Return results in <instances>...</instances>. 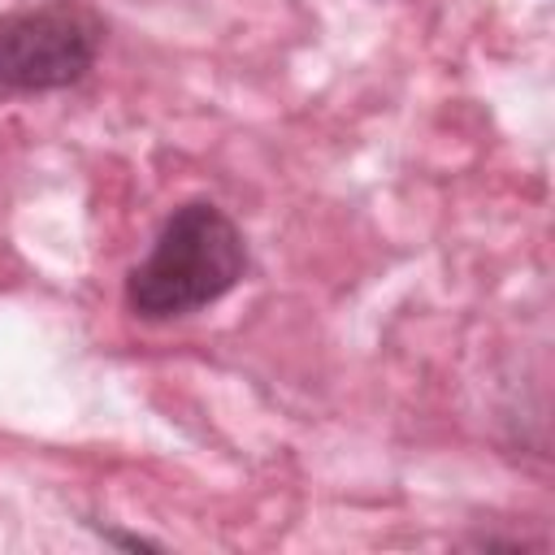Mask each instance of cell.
I'll list each match as a JSON object with an SVG mask.
<instances>
[{
	"mask_svg": "<svg viewBox=\"0 0 555 555\" xmlns=\"http://www.w3.org/2000/svg\"><path fill=\"white\" fill-rule=\"evenodd\" d=\"M104 43L100 17L78 0H39L0 13V91H61L87 78Z\"/></svg>",
	"mask_w": 555,
	"mask_h": 555,
	"instance_id": "obj_2",
	"label": "cell"
},
{
	"mask_svg": "<svg viewBox=\"0 0 555 555\" xmlns=\"http://www.w3.org/2000/svg\"><path fill=\"white\" fill-rule=\"evenodd\" d=\"M247 269L238 225L208 199L165 217L147 256L126 278V308L143 321H173L217 304Z\"/></svg>",
	"mask_w": 555,
	"mask_h": 555,
	"instance_id": "obj_1",
	"label": "cell"
}]
</instances>
